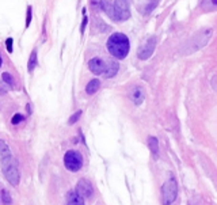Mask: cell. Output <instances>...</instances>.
Returning a JSON list of instances; mask_svg holds the SVG:
<instances>
[{
    "label": "cell",
    "mask_w": 217,
    "mask_h": 205,
    "mask_svg": "<svg viewBox=\"0 0 217 205\" xmlns=\"http://www.w3.org/2000/svg\"><path fill=\"white\" fill-rule=\"evenodd\" d=\"M107 50L113 57L122 60L129 53V40L124 33H114L107 40Z\"/></svg>",
    "instance_id": "6da1fadb"
},
{
    "label": "cell",
    "mask_w": 217,
    "mask_h": 205,
    "mask_svg": "<svg viewBox=\"0 0 217 205\" xmlns=\"http://www.w3.org/2000/svg\"><path fill=\"white\" fill-rule=\"evenodd\" d=\"M2 170H3V174H4L6 179L12 185V186H18L19 184V170H18V162L14 156L10 154L7 155H3L2 158Z\"/></svg>",
    "instance_id": "7a4b0ae2"
},
{
    "label": "cell",
    "mask_w": 217,
    "mask_h": 205,
    "mask_svg": "<svg viewBox=\"0 0 217 205\" xmlns=\"http://www.w3.org/2000/svg\"><path fill=\"white\" fill-rule=\"evenodd\" d=\"M213 30L212 29H204L200 30L198 33L194 34V37L186 44V49H185V55H190V53L196 52V50L201 49L202 46H205L208 41L212 37Z\"/></svg>",
    "instance_id": "3957f363"
},
{
    "label": "cell",
    "mask_w": 217,
    "mask_h": 205,
    "mask_svg": "<svg viewBox=\"0 0 217 205\" xmlns=\"http://www.w3.org/2000/svg\"><path fill=\"white\" fill-rule=\"evenodd\" d=\"M177 193H178V186H177V179L174 177L168 179L162 188V201L163 205H171L177 200Z\"/></svg>",
    "instance_id": "277c9868"
},
{
    "label": "cell",
    "mask_w": 217,
    "mask_h": 205,
    "mask_svg": "<svg viewBox=\"0 0 217 205\" xmlns=\"http://www.w3.org/2000/svg\"><path fill=\"white\" fill-rule=\"evenodd\" d=\"M64 165L69 171H79L83 166V156L77 151H68L64 155Z\"/></svg>",
    "instance_id": "5b68a950"
},
{
    "label": "cell",
    "mask_w": 217,
    "mask_h": 205,
    "mask_svg": "<svg viewBox=\"0 0 217 205\" xmlns=\"http://www.w3.org/2000/svg\"><path fill=\"white\" fill-rule=\"evenodd\" d=\"M114 18L119 22H124L129 19L130 17V10L126 0H115L114 2Z\"/></svg>",
    "instance_id": "8992f818"
},
{
    "label": "cell",
    "mask_w": 217,
    "mask_h": 205,
    "mask_svg": "<svg viewBox=\"0 0 217 205\" xmlns=\"http://www.w3.org/2000/svg\"><path fill=\"white\" fill-rule=\"evenodd\" d=\"M155 46H156V38L155 37H151V38L138 49L137 56L140 60H147L152 56V53L155 52Z\"/></svg>",
    "instance_id": "52a82bcc"
},
{
    "label": "cell",
    "mask_w": 217,
    "mask_h": 205,
    "mask_svg": "<svg viewBox=\"0 0 217 205\" xmlns=\"http://www.w3.org/2000/svg\"><path fill=\"white\" fill-rule=\"evenodd\" d=\"M88 68H90V71L95 75H105L106 69H107V63L99 57H94L90 60Z\"/></svg>",
    "instance_id": "ba28073f"
},
{
    "label": "cell",
    "mask_w": 217,
    "mask_h": 205,
    "mask_svg": "<svg viewBox=\"0 0 217 205\" xmlns=\"http://www.w3.org/2000/svg\"><path fill=\"white\" fill-rule=\"evenodd\" d=\"M76 193L83 198H90L94 193L92 185H91L87 179H80L76 185Z\"/></svg>",
    "instance_id": "9c48e42d"
},
{
    "label": "cell",
    "mask_w": 217,
    "mask_h": 205,
    "mask_svg": "<svg viewBox=\"0 0 217 205\" xmlns=\"http://www.w3.org/2000/svg\"><path fill=\"white\" fill-rule=\"evenodd\" d=\"M144 97H145L144 88L140 87V86H136L130 91V94H129V98H130V99L133 101L134 105H137V106H140L141 103L144 102Z\"/></svg>",
    "instance_id": "30bf717a"
},
{
    "label": "cell",
    "mask_w": 217,
    "mask_h": 205,
    "mask_svg": "<svg viewBox=\"0 0 217 205\" xmlns=\"http://www.w3.org/2000/svg\"><path fill=\"white\" fill-rule=\"evenodd\" d=\"M118 68H119V65H118L117 61H107V69H106V72H105L103 76H105V78L115 76L117 72H118Z\"/></svg>",
    "instance_id": "8fae6325"
},
{
    "label": "cell",
    "mask_w": 217,
    "mask_h": 205,
    "mask_svg": "<svg viewBox=\"0 0 217 205\" xmlns=\"http://www.w3.org/2000/svg\"><path fill=\"white\" fill-rule=\"evenodd\" d=\"M67 205H84V198L80 197L76 192H75V193H69Z\"/></svg>",
    "instance_id": "7c38bea8"
},
{
    "label": "cell",
    "mask_w": 217,
    "mask_h": 205,
    "mask_svg": "<svg viewBox=\"0 0 217 205\" xmlns=\"http://www.w3.org/2000/svg\"><path fill=\"white\" fill-rule=\"evenodd\" d=\"M99 87H100V82L98 79H92V80H90L88 84H87L86 93L88 94V95H92V94H95L96 91L99 90Z\"/></svg>",
    "instance_id": "4fadbf2b"
},
{
    "label": "cell",
    "mask_w": 217,
    "mask_h": 205,
    "mask_svg": "<svg viewBox=\"0 0 217 205\" xmlns=\"http://www.w3.org/2000/svg\"><path fill=\"white\" fill-rule=\"evenodd\" d=\"M99 7L102 8V10L105 11L110 18H114V7H111V4H110L107 0H100V2H99ZM114 19H115V18H114Z\"/></svg>",
    "instance_id": "5bb4252c"
},
{
    "label": "cell",
    "mask_w": 217,
    "mask_h": 205,
    "mask_svg": "<svg viewBox=\"0 0 217 205\" xmlns=\"http://www.w3.org/2000/svg\"><path fill=\"white\" fill-rule=\"evenodd\" d=\"M201 8L204 11H216L217 10V0H202Z\"/></svg>",
    "instance_id": "9a60e30c"
},
{
    "label": "cell",
    "mask_w": 217,
    "mask_h": 205,
    "mask_svg": "<svg viewBox=\"0 0 217 205\" xmlns=\"http://www.w3.org/2000/svg\"><path fill=\"white\" fill-rule=\"evenodd\" d=\"M37 63H38V60H37V52H36V50H34V52L30 55L29 64H27V71H29L30 74L34 71V69H36V67H37Z\"/></svg>",
    "instance_id": "2e32d148"
},
{
    "label": "cell",
    "mask_w": 217,
    "mask_h": 205,
    "mask_svg": "<svg viewBox=\"0 0 217 205\" xmlns=\"http://www.w3.org/2000/svg\"><path fill=\"white\" fill-rule=\"evenodd\" d=\"M0 197H2V201H3V204H4V205H11L12 198H11V194L8 193V190L3 189V190H2V194H0Z\"/></svg>",
    "instance_id": "e0dca14e"
},
{
    "label": "cell",
    "mask_w": 217,
    "mask_h": 205,
    "mask_svg": "<svg viewBox=\"0 0 217 205\" xmlns=\"http://www.w3.org/2000/svg\"><path fill=\"white\" fill-rule=\"evenodd\" d=\"M148 144H149V148H151V151H152L153 154H158V151H159V144H158V139H155V137H149L148 139Z\"/></svg>",
    "instance_id": "ac0fdd59"
},
{
    "label": "cell",
    "mask_w": 217,
    "mask_h": 205,
    "mask_svg": "<svg viewBox=\"0 0 217 205\" xmlns=\"http://www.w3.org/2000/svg\"><path fill=\"white\" fill-rule=\"evenodd\" d=\"M2 78H3V80L6 82V83L8 84V86H11V87H14L15 86V80H14V78L11 76L8 72H4V74L2 75Z\"/></svg>",
    "instance_id": "d6986e66"
},
{
    "label": "cell",
    "mask_w": 217,
    "mask_h": 205,
    "mask_svg": "<svg viewBox=\"0 0 217 205\" xmlns=\"http://www.w3.org/2000/svg\"><path fill=\"white\" fill-rule=\"evenodd\" d=\"M0 151L3 152V155H7V154H10V148H8V146L3 140H0Z\"/></svg>",
    "instance_id": "ffe728a7"
},
{
    "label": "cell",
    "mask_w": 217,
    "mask_h": 205,
    "mask_svg": "<svg viewBox=\"0 0 217 205\" xmlns=\"http://www.w3.org/2000/svg\"><path fill=\"white\" fill-rule=\"evenodd\" d=\"M22 121H23V116L19 114V113H18V114H15L14 117H12V120H11V122H12L14 125L19 124V122H22Z\"/></svg>",
    "instance_id": "44dd1931"
},
{
    "label": "cell",
    "mask_w": 217,
    "mask_h": 205,
    "mask_svg": "<svg viewBox=\"0 0 217 205\" xmlns=\"http://www.w3.org/2000/svg\"><path fill=\"white\" fill-rule=\"evenodd\" d=\"M87 22H88V18H87V15H86V11H83V22H81V27H80L81 33H84V30H86Z\"/></svg>",
    "instance_id": "7402d4cb"
},
{
    "label": "cell",
    "mask_w": 217,
    "mask_h": 205,
    "mask_svg": "<svg viewBox=\"0 0 217 205\" xmlns=\"http://www.w3.org/2000/svg\"><path fill=\"white\" fill-rule=\"evenodd\" d=\"M80 116H81V112L79 110V112H76V113H75V114L71 117V120H69V124H71V125H72V124H75V122H76L77 120H79Z\"/></svg>",
    "instance_id": "603a6c76"
},
{
    "label": "cell",
    "mask_w": 217,
    "mask_h": 205,
    "mask_svg": "<svg viewBox=\"0 0 217 205\" xmlns=\"http://www.w3.org/2000/svg\"><path fill=\"white\" fill-rule=\"evenodd\" d=\"M31 23V7H27V17H26V27H29Z\"/></svg>",
    "instance_id": "cb8c5ba5"
},
{
    "label": "cell",
    "mask_w": 217,
    "mask_h": 205,
    "mask_svg": "<svg viewBox=\"0 0 217 205\" xmlns=\"http://www.w3.org/2000/svg\"><path fill=\"white\" fill-rule=\"evenodd\" d=\"M12 38H7V41H6V46H7V52L8 53H12Z\"/></svg>",
    "instance_id": "d4e9b609"
},
{
    "label": "cell",
    "mask_w": 217,
    "mask_h": 205,
    "mask_svg": "<svg viewBox=\"0 0 217 205\" xmlns=\"http://www.w3.org/2000/svg\"><path fill=\"white\" fill-rule=\"evenodd\" d=\"M0 67H2V56H0Z\"/></svg>",
    "instance_id": "484cf974"
}]
</instances>
